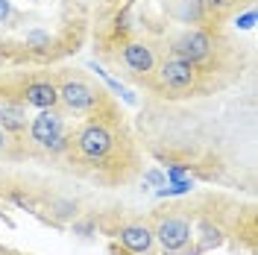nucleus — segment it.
Returning <instances> with one entry per match:
<instances>
[{"mask_svg":"<svg viewBox=\"0 0 258 255\" xmlns=\"http://www.w3.org/2000/svg\"><path fill=\"white\" fill-rule=\"evenodd\" d=\"M117 135H114L112 123L100 114H91V120H85L77 135H71V147L77 150V156L88 164H106L112 156Z\"/></svg>","mask_w":258,"mask_h":255,"instance_id":"obj_1","label":"nucleus"},{"mask_svg":"<svg viewBox=\"0 0 258 255\" xmlns=\"http://www.w3.org/2000/svg\"><path fill=\"white\" fill-rule=\"evenodd\" d=\"M30 138L50 156H59L71 150V132L64 126V117L56 109H41L30 120Z\"/></svg>","mask_w":258,"mask_h":255,"instance_id":"obj_2","label":"nucleus"},{"mask_svg":"<svg viewBox=\"0 0 258 255\" xmlns=\"http://www.w3.org/2000/svg\"><path fill=\"white\" fill-rule=\"evenodd\" d=\"M156 82H159L161 91H167V94L173 97H182V94H191L194 88H197V80H200V68L191 62H185V59H179V56H167L161 65H156Z\"/></svg>","mask_w":258,"mask_h":255,"instance_id":"obj_3","label":"nucleus"},{"mask_svg":"<svg viewBox=\"0 0 258 255\" xmlns=\"http://www.w3.org/2000/svg\"><path fill=\"white\" fill-rule=\"evenodd\" d=\"M59 103L74 114H97L103 109V91L82 77H68L59 85Z\"/></svg>","mask_w":258,"mask_h":255,"instance_id":"obj_4","label":"nucleus"},{"mask_svg":"<svg viewBox=\"0 0 258 255\" xmlns=\"http://www.w3.org/2000/svg\"><path fill=\"white\" fill-rule=\"evenodd\" d=\"M153 235H156V243L164 252L179 255V252H185V246L191 243L194 229L185 214H161L156 220V226H153Z\"/></svg>","mask_w":258,"mask_h":255,"instance_id":"obj_5","label":"nucleus"},{"mask_svg":"<svg viewBox=\"0 0 258 255\" xmlns=\"http://www.w3.org/2000/svg\"><path fill=\"white\" fill-rule=\"evenodd\" d=\"M170 53L200 68L203 62L211 59V53H214V38H211L206 30H185L170 41Z\"/></svg>","mask_w":258,"mask_h":255,"instance_id":"obj_6","label":"nucleus"},{"mask_svg":"<svg viewBox=\"0 0 258 255\" xmlns=\"http://www.w3.org/2000/svg\"><path fill=\"white\" fill-rule=\"evenodd\" d=\"M120 59L126 65V71L135 74V77H153V71H156V65H159L156 62V53H153V47H150L147 41H126Z\"/></svg>","mask_w":258,"mask_h":255,"instance_id":"obj_7","label":"nucleus"},{"mask_svg":"<svg viewBox=\"0 0 258 255\" xmlns=\"http://www.w3.org/2000/svg\"><path fill=\"white\" fill-rule=\"evenodd\" d=\"M117 240L132 255H150L153 246H156V235H153V226L150 223H126L117 232Z\"/></svg>","mask_w":258,"mask_h":255,"instance_id":"obj_8","label":"nucleus"},{"mask_svg":"<svg viewBox=\"0 0 258 255\" xmlns=\"http://www.w3.org/2000/svg\"><path fill=\"white\" fill-rule=\"evenodd\" d=\"M24 106H32V109H56L59 106V85L53 80H32L24 85Z\"/></svg>","mask_w":258,"mask_h":255,"instance_id":"obj_9","label":"nucleus"},{"mask_svg":"<svg viewBox=\"0 0 258 255\" xmlns=\"http://www.w3.org/2000/svg\"><path fill=\"white\" fill-rule=\"evenodd\" d=\"M27 106L24 100H0V129L6 135H24L27 132Z\"/></svg>","mask_w":258,"mask_h":255,"instance_id":"obj_10","label":"nucleus"},{"mask_svg":"<svg viewBox=\"0 0 258 255\" xmlns=\"http://www.w3.org/2000/svg\"><path fill=\"white\" fill-rule=\"evenodd\" d=\"M173 15H176V21H182V24H200V21L206 18V3H203V0H179L176 9H173Z\"/></svg>","mask_w":258,"mask_h":255,"instance_id":"obj_11","label":"nucleus"},{"mask_svg":"<svg viewBox=\"0 0 258 255\" xmlns=\"http://www.w3.org/2000/svg\"><path fill=\"white\" fill-rule=\"evenodd\" d=\"M200 243H197V252H206V249H214V246H220V229H211V223H203L200 226Z\"/></svg>","mask_w":258,"mask_h":255,"instance_id":"obj_12","label":"nucleus"},{"mask_svg":"<svg viewBox=\"0 0 258 255\" xmlns=\"http://www.w3.org/2000/svg\"><path fill=\"white\" fill-rule=\"evenodd\" d=\"M77 203H71V200H68V203H59V206H56V211H53V217H59V220H77V214H80V211H77Z\"/></svg>","mask_w":258,"mask_h":255,"instance_id":"obj_13","label":"nucleus"},{"mask_svg":"<svg viewBox=\"0 0 258 255\" xmlns=\"http://www.w3.org/2000/svg\"><path fill=\"white\" fill-rule=\"evenodd\" d=\"M27 44H30V47H47L50 35L44 30H30V32H27Z\"/></svg>","mask_w":258,"mask_h":255,"instance_id":"obj_14","label":"nucleus"},{"mask_svg":"<svg viewBox=\"0 0 258 255\" xmlns=\"http://www.w3.org/2000/svg\"><path fill=\"white\" fill-rule=\"evenodd\" d=\"M252 24H255V9H246L241 18H235V27L241 30H252Z\"/></svg>","mask_w":258,"mask_h":255,"instance_id":"obj_15","label":"nucleus"},{"mask_svg":"<svg viewBox=\"0 0 258 255\" xmlns=\"http://www.w3.org/2000/svg\"><path fill=\"white\" fill-rule=\"evenodd\" d=\"M12 18V3L9 0H0V24H6Z\"/></svg>","mask_w":258,"mask_h":255,"instance_id":"obj_16","label":"nucleus"},{"mask_svg":"<svg viewBox=\"0 0 258 255\" xmlns=\"http://www.w3.org/2000/svg\"><path fill=\"white\" fill-rule=\"evenodd\" d=\"M74 232H82V235H91V232H94V223H91V220H82V223H77V220H74Z\"/></svg>","mask_w":258,"mask_h":255,"instance_id":"obj_17","label":"nucleus"},{"mask_svg":"<svg viewBox=\"0 0 258 255\" xmlns=\"http://www.w3.org/2000/svg\"><path fill=\"white\" fill-rule=\"evenodd\" d=\"M203 3H206L209 9H226V6H232L235 0H203Z\"/></svg>","mask_w":258,"mask_h":255,"instance_id":"obj_18","label":"nucleus"},{"mask_svg":"<svg viewBox=\"0 0 258 255\" xmlns=\"http://www.w3.org/2000/svg\"><path fill=\"white\" fill-rule=\"evenodd\" d=\"M6 144H9V135H6V132L0 129V150H6Z\"/></svg>","mask_w":258,"mask_h":255,"instance_id":"obj_19","label":"nucleus"},{"mask_svg":"<svg viewBox=\"0 0 258 255\" xmlns=\"http://www.w3.org/2000/svg\"><path fill=\"white\" fill-rule=\"evenodd\" d=\"M112 255H132V252H129V249H117V243H114V246H112Z\"/></svg>","mask_w":258,"mask_h":255,"instance_id":"obj_20","label":"nucleus"},{"mask_svg":"<svg viewBox=\"0 0 258 255\" xmlns=\"http://www.w3.org/2000/svg\"><path fill=\"white\" fill-rule=\"evenodd\" d=\"M0 97H3V94H0Z\"/></svg>","mask_w":258,"mask_h":255,"instance_id":"obj_21","label":"nucleus"}]
</instances>
